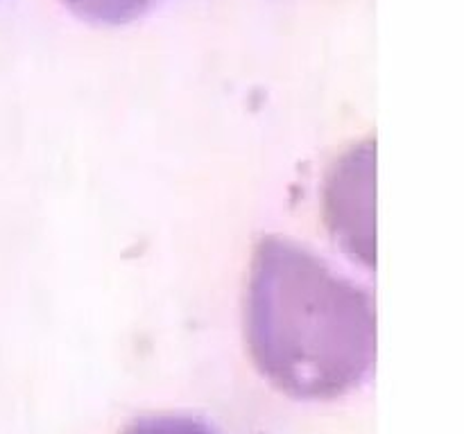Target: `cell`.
<instances>
[{"mask_svg":"<svg viewBox=\"0 0 464 434\" xmlns=\"http://www.w3.org/2000/svg\"><path fill=\"white\" fill-rule=\"evenodd\" d=\"M123 434H218L211 425H206L191 416H150L132 423Z\"/></svg>","mask_w":464,"mask_h":434,"instance_id":"cell-2","label":"cell"},{"mask_svg":"<svg viewBox=\"0 0 464 434\" xmlns=\"http://www.w3.org/2000/svg\"><path fill=\"white\" fill-rule=\"evenodd\" d=\"M245 326L256 367L295 398H338L374 367L372 296L281 237L256 246Z\"/></svg>","mask_w":464,"mask_h":434,"instance_id":"cell-1","label":"cell"}]
</instances>
